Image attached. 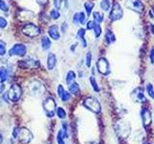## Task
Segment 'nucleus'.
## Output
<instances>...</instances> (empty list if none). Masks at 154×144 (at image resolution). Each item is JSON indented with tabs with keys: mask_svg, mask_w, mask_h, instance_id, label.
<instances>
[{
	"mask_svg": "<svg viewBox=\"0 0 154 144\" xmlns=\"http://www.w3.org/2000/svg\"><path fill=\"white\" fill-rule=\"evenodd\" d=\"M115 133L120 139H126L131 134V125L124 119H119L114 125Z\"/></svg>",
	"mask_w": 154,
	"mask_h": 144,
	"instance_id": "nucleus-1",
	"label": "nucleus"
},
{
	"mask_svg": "<svg viewBox=\"0 0 154 144\" xmlns=\"http://www.w3.org/2000/svg\"><path fill=\"white\" fill-rule=\"evenodd\" d=\"M13 136L17 138L22 144H28L32 141L33 134L27 128H17L16 127L13 131Z\"/></svg>",
	"mask_w": 154,
	"mask_h": 144,
	"instance_id": "nucleus-2",
	"label": "nucleus"
},
{
	"mask_svg": "<svg viewBox=\"0 0 154 144\" xmlns=\"http://www.w3.org/2000/svg\"><path fill=\"white\" fill-rule=\"evenodd\" d=\"M28 91L32 96H41L45 93V88L40 81L34 80L28 86Z\"/></svg>",
	"mask_w": 154,
	"mask_h": 144,
	"instance_id": "nucleus-3",
	"label": "nucleus"
},
{
	"mask_svg": "<svg viewBox=\"0 0 154 144\" xmlns=\"http://www.w3.org/2000/svg\"><path fill=\"white\" fill-rule=\"evenodd\" d=\"M42 108L45 110V112L48 117H53L55 115L57 110V105L55 100L52 97H47L42 102Z\"/></svg>",
	"mask_w": 154,
	"mask_h": 144,
	"instance_id": "nucleus-4",
	"label": "nucleus"
},
{
	"mask_svg": "<svg viewBox=\"0 0 154 144\" xmlns=\"http://www.w3.org/2000/svg\"><path fill=\"white\" fill-rule=\"evenodd\" d=\"M22 94V89L17 84H14L10 86L9 90L7 91V96L8 100H10L11 102H17L20 99Z\"/></svg>",
	"mask_w": 154,
	"mask_h": 144,
	"instance_id": "nucleus-5",
	"label": "nucleus"
},
{
	"mask_svg": "<svg viewBox=\"0 0 154 144\" xmlns=\"http://www.w3.org/2000/svg\"><path fill=\"white\" fill-rule=\"evenodd\" d=\"M83 106L86 109H88L89 110H91V112H93L94 113H99L101 110L100 103L95 98H93V97L86 98L83 102Z\"/></svg>",
	"mask_w": 154,
	"mask_h": 144,
	"instance_id": "nucleus-6",
	"label": "nucleus"
},
{
	"mask_svg": "<svg viewBox=\"0 0 154 144\" xmlns=\"http://www.w3.org/2000/svg\"><path fill=\"white\" fill-rule=\"evenodd\" d=\"M22 33L25 36L29 37V38H35L37 36H38L41 34V28H38L37 25L33 23H27L22 27Z\"/></svg>",
	"mask_w": 154,
	"mask_h": 144,
	"instance_id": "nucleus-7",
	"label": "nucleus"
},
{
	"mask_svg": "<svg viewBox=\"0 0 154 144\" xmlns=\"http://www.w3.org/2000/svg\"><path fill=\"white\" fill-rule=\"evenodd\" d=\"M123 16V10L120 6V4L115 3L113 5V8H111V11L109 14V18L111 21H118L122 19Z\"/></svg>",
	"mask_w": 154,
	"mask_h": 144,
	"instance_id": "nucleus-8",
	"label": "nucleus"
},
{
	"mask_svg": "<svg viewBox=\"0 0 154 144\" xmlns=\"http://www.w3.org/2000/svg\"><path fill=\"white\" fill-rule=\"evenodd\" d=\"M125 6L127 9L137 14H142L144 10V5L141 0H126Z\"/></svg>",
	"mask_w": 154,
	"mask_h": 144,
	"instance_id": "nucleus-9",
	"label": "nucleus"
},
{
	"mask_svg": "<svg viewBox=\"0 0 154 144\" xmlns=\"http://www.w3.org/2000/svg\"><path fill=\"white\" fill-rule=\"evenodd\" d=\"M96 68H97L98 72L100 74L107 76L110 74V64L108 60L106 58H99L98 61L96 62Z\"/></svg>",
	"mask_w": 154,
	"mask_h": 144,
	"instance_id": "nucleus-10",
	"label": "nucleus"
},
{
	"mask_svg": "<svg viewBox=\"0 0 154 144\" xmlns=\"http://www.w3.org/2000/svg\"><path fill=\"white\" fill-rule=\"evenodd\" d=\"M130 97H131V99L136 103L143 104L146 102V95H144L143 88H142L141 86L135 88L131 92V94H130Z\"/></svg>",
	"mask_w": 154,
	"mask_h": 144,
	"instance_id": "nucleus-11",
	"label": "nucleus"
},
{
	"mask_svg": "<svg viewBox=\"0 0 154 144\" xmlns=\"http://www.w3.org/2000/svg\"><path fill=\"white\" fill-rule=\"evenodd\" d=\"M26 51H27V48L24 44H22V43H16V44H14L13 47L9 50V56L23 57V56H25Z\"/></svg>",
	"mask_w": 154,
	"mask_h": 144,
	"instance_id": "nucleus-12",
	"label": "nucleus"
},
{
	"mask_svg": "<svg viewBox=\"0 0 154 144\" xmlns=\"http://www.w3.org/2000/svg\"><path fill=\"white\" fill-rule=\"evenodd\" d=\"M141 118L142 122L144 128H147L148 126H150L152 123V114L151 112L146 108H143L141 110Z\"/></svg>",
	"mask_w": 154,
	"mask_h": 144,
	"instance_id": "nucleus-13",
	"label": "nucleus"
},
{
	"mask_svg": "<svg viewBox=\"0 0 154 144\" xmlns=\"http://www.w3.org/2000/svg\"><path fill=\"white\" fill-rule=\"evenodd\" d=\"M18 65L22 69H31V68H36V67H38V61H35L34 59L28 58L27 60L19 61Z\"/></svg>",
	"mask_w": 154,
	"mask_h": 144,
	"instance_id": "nucleus-14",
	"label": "nucleus"
},
{
	"mask_svg": "<svg viewBox=\"0 0 154 144\" xmlns=\"http://www.w3.org/2000/svg\"><path fill=\"white\" fill-rule=\"evenodd\" d=\"M18 19L20 21H30L34 18L35 16V14H34L33 12L29 11V10H26V9H22L19 11L18 13Z\"/></svg>",
	"mask_w": 154,
	"mask_h": 144,
	"instance_id": "nucleus-15",
	"label": "nucleus"
},
{
	"mask_svg": "<svg viewBox=\"0 0 154 144\" xmlns=\"http://www.w3.org/2000/svg\"><path fill=\"white\" fill-rule=\"evenodd\" d=\"M57 94L61 98V100L64 101V102H67V101H69L70 98H71V93L69 92V91H66L62 85L58 86V88H57Z\"/></svg>",
	"mask_w": 154,
	"mask_h": 144,
	"instance_id": "nucleus-16",
	"label": "nucleus"
},
{
	"mask_svg": "<svg viewBox=\"0 0 154 144\" xmlns=\"http://www.w3.org/2000/svg\"><path fill=\"white\" fill-rule=\"evenodd\" d=\"M47 33L49 37L52 38V40H60V31H59V27L55 24H53V25H50L48 27V30H47Z\"/></svg>",
	"mask_w": 154,
	"mask_h": 144,
	"instance_id": "nucleus-17",
	"label": "nucleus"
},
{
	"mask_svg": "<svg viewBox=\"0 0 154 144\" xmlns=\"http://www.w3.org/2000/svg\"><path fill=\"white\" fill-rule=\"evenodd\" d=\"M57 64V58L54 53H49L47 55V60H46V65L48 70H53L55 68Z\"/></svg>",
	"mask_w": 154,
	"mask_h": 144,
	"instance_id": "nucleus-18",
	"label": "nucleus"
},
{
	"mask_svg": "<svg viewBox=\"0 0 154 144\" xmlns=\"http://www.w3.org/2000/svg\"><path fill=\"white\" fill-rule=\"evenodd\" d=\"M105 41L107 44H111V43H114L116 41V37L113 31H111L110 29H107V31L105 33Z\"/></svg>",
	"mask_w": 154,
	"mask_h": 144,
	"instance_id": "nucleus-19",
	"label": "nucleus"
},
{
	"mask_svg": "<svg viewBox=\"0 0 154 144\" xmlns=\"http://www.w3.org/2000/svg\"><path fill=\"white\" fill-rule=\"evenodd\" d=\"M41 45H42V50H45V51H47L48 49H50V47H51V40H50V38L45 36V37H42V40H41Z\"/></svg>",
	"mask_w": 154,
	"mask_h": 144,
	"instance_id": "nucleus-20",
	"label": "nucleus"
},
{
	"mask_svg": "<svg viewBox=\"0 0 154 144\" xmlns=\"http://www.w3.org/2000/svg\"><path fill=\"white\" fill-rule=\"evenodd\" d=\"M9 77V71L5 66L0 67V83H4L8 80Z\"/></svg>",
	"mask_w": 154,
	"mask_h": 144,
	"instance_id": "nucleus-21",
	"label": "nucleus"
},
{
	"mask_svg": "<svg viewBox=\"0 0 154 144\" xmlns=\"http://www.w3.org/2000/svg\"><path fill=\"white\" fill-rule=\"evenodd\" d=\"M69 86V91L71 93V94H78L80 92V86L79 85L76 83V82H72L71 84L69 85H67Z\"/></svg>",
	"mask_w": 154,
	"mask_h": 144,
	"instance_id": "nucleus-22",
	"label": "nucleus"
},
{
	"mask_svg": "<svg viewBox=\"0 0 154 144\" xmlns=\"http://www.w3.org/2000/svg\"><path fill=\"white\" fill-rule=\"evenodd\" d=\"M93 18H94V21L96 24H100L104 20V16L102 13L100 12H94L93 13Z\"/></svg>",
	"mask_w": 154,
	"mask_h": 144,
	"instance_id": "nucleus-23",
	"label": "nucleus"
},
{
	"mask_svg": "<svg viewBox=\"0 0 154 144\" xmlns=\"http://www.w3.org/2000/svg\"><path fill=\"white\" fill-rule=\"evenodd\" d=\"M94 7V2H91V1H87L84 4V8H85L87 16H90L91 14V12H93Z\"/></svg>",
	"mask_w": 154,
	"mask_h": 144,
	"instance_id": "nucleus-24",
	"label": "nucleus"
},
{
	"mask_svg": "<svg viewBox=\"0 0 154 144\" xmlns=\"http://www.w3.org/2000/svg\"><path fill=\"white\" fill-rule=\"evenodd\" d=\"M75 78H76L75 72H74V71H72V70H69V71L66 73V84H67V85L71 84L72 82H74V81H75Z\"/></svg>",
	"mask_w": 154,
	"mask_h": 144,
	"instance_id": "nucleus-25",
	"label": "nucleus"
},
{
	"mask_svg": "<svg viewBox=\"0 0 154 144\" xmlns=\"http://www.w3.org/2000/svg\"><path fill=\"white\" fill-rule=\"evenodd\" d=\"M100 8L103 12H108L111 10V1L110 0H101Z\"/></svg>",
	"mask_w": 154,
	"mask_h": 144,
	"instance_id": "nucleus-26",
	"label": "nucleus"
},
{
	"mask_svg": "<svg viewBox=\"0 0 154 144\" xmlns=\"http://www.w3.org/2000/svg\"><path fill=\"white\" fill-rule=\"evenodd\" d=\"M90 84L91 85V88H93V89L95 91V92H99V91H100V88H99L97 82H96V80H95V78H94V76H91L90 77Z\"/></svg>",
	"mask_w": 154,
	"mask_h": 144,
	"instance_id": "nucleus-27",
	"label": "nucleus"
},
{
	"mask_svg": "<svg viewBox=\"0 0 154 144\" xmlns=\"http://www.w3.org/2000/svg\"><path fill=\"white\" fill-rule=\"evenodd\" d=\"M56 139H57V143L58 144H66L65 142V136H64V133H63L62 130H60L59 132L57 134V136H56Z\"/></svg>",
	"mask_w": 154,
	"mask_h": 144,
	"instance_id": "nucleus-28",
	"label": "nucleus"
},
{
	"mask_svg": "<svg viewBox=\"0 0 154 144\" xmlns=\"http://www.w3.org/2000/svg\"><path fill=\"white\" fill-rule=\"evenodd\" d=\"M56 114H57V116L59 117L60 119H65L66 116V110H65L64 109H63L62 107L57 108V110H56Z\"/></svg>",
	"mask_w": 154,
	"mask_h": 144,
	"instance_id": "nucleus-29",
	"label": "nucleus"
},
{
	"mask_svg": "<svg viewBox=\"0 0 154 144\" xmlns=\"http://www.w3.org/2000/svg\"><path fill=\"white\" fill-rule=\"evenodd\" d=\"M61 16V14L59 12V10L57 9H53L50 11V17L52 19H54V20H57V19H59Z\"/></svg>",
	"mask_w": 154,
	"mask_h": 144,
	"instance_id": "nucleus-30",
	"label": "nucleus"
},
{
	"mask_svg": "<svg viewBox=\"0 0 154 144\" xmlns=\"http://www.w3.org/2000/svg\"><path fill=\"white\" fill-rule=\"evenodd\" d=\"M91 60H93L91 52V51H88V52L86 53V60H85L86 66H87V67H91Z\"/></svg>",
	"mask_w": 154,
	"mask_h": 144,
	"instance_id": "nucleus-31",
	"label": "nucleus"
},
{
	"mask_svg": "<svg viewBox=\"0 0 154 144\" xmlns=\"http://www.w3.org/2000/svg\"><path fill=\"white\" fill-rule=\"evenodd\" d=\"M146 92L149 95V97L154 100V88H153L152 84L149 83L146 85Z\"/></svg>",
	"mask_w": 154,
	"mask_h": 144,
	"instance_id": "nucleus-32",
	"label": "nucleus"
},
{
	"mask_svg": "<svg viewBox=\"0 0 154 144\" xmlns=\"http://www.w3.org/2000/svg\"><path fill=\"white\" fill-rule=\"evenodd\" d=\"M53 3H54L55 9L61 10V9H63V7H64L66 0H53Z\"/></svg>",
	"mask_w": 154,
	"mask_h": 144,
	"instance_id": "nucleus-33",
	"label": "nucleus"
},
{
	"mask_svg": "<svg viewBox=\"0 0 154 144\" xmlns=\"http://www.w3.org/2000/svg\"><path fill=\"white\" fill-rule=\"evenodd\" d=\"M94 36H95L96 38L100 37L101 33H102V29H101V27H100V24H96L95 23L94 28Z\"/></svg>",
	"mask_w": 154,
	"mask_h": 144,
	"instance_id": "nucleus-34",
	"label": "nucleus"
},
{
	"mask_svg": "<svg viewBox=\"0 0 154 144\" xmlns=\"http://www.w3.org/2000/svg\"><path fill=\"white\" fill-rule=\"evenodd\" d=\"M7 52V47L6 43H5L2 40H0V56H4Z\"/></svg>",
	"mask_w": 154,
	"mask_h": 144,
	"instance_id": "nucleus-35",
	"label": "nucleus"
},
{
	"mask_svg": "<svg viewBox=\"0 0 154 144\" xmlns=\"http://www.w3.org/2000/svg\"><path fill=\"white\" fill-rule=\"evenodd\" d=\"M87 23V14L83 12L79 13V24H86Z\"/></svg>",
	"mask_w": 154,
	"mask_h": 144,
	"instance_id": "nucleus-36",
	"label": "nucleus"
},
{
	"mask_svg": "<svg viewBox=\"0 0 154 144\" xmlns=\"http://www.w3.org/2000/svg\"><path fill=\"white\" fill-rule=\"evenodd\" d=\"M0 10L5 13L9 11V6L5 0H0Z\"/></svg>",
	"mask_w": 154,
	"mask_h": 144,
	"instance_id": "nucleus-37",
	"label": "nucleus"
},
{
	"mask_svg": "<svg viewBox=\"0 0 154 144\" xmlns=\"http://www.w3.org/2000/svg\"><path fill=\"white\" fill-rule=\"evenodd\" d=\"M94 25H95V22L94 20H90L86 23V28H87V30H94Z\"/></svg>",
	"mask_w": 154,
	"mask_h": 144,
	"instance_id": "nucleus-38",
	"label": "nucleus"
},
{
	"mask_svg": "<svg viewBox=\"0 0 154 144\" xmlns=\"http://www.w3.org/2000/svg\"><path fill=\"white\" fill-rule=\"evenodd\" d=\"M62 131H63V133H64V136H65V137L66 138H67V136H69V131H67V124L66 123V122H64L62 124Z\"/></svg>",
	"mask_w": 154,
	"mask_h": 144,
	"instance_id": "nucleus-39",
	"label": "nucleus"
},
{
	"mask_svg": "<svg viewBox=\"0 0 154 144\" xmlns=\"http://www.w3.org/2000/svg\"><path fill=\"white\" fill-rule=\"evenodd\" d=\"M86 35V30L84 28H80L78 31H77V38H84Z\"/></svg>",
	"mask_w": 154,
	"mask_h": 144,
	"instance_id": "nucleus-40",
	"label": "nucleus"
},
{
	"mask_svg": "<svg viewBox=\"0 0 154 144\" xmlns=\"http://www.w3.org/2000/svg\"><path fill=\"white\" fill-rule=\"evenodd\" d=\"M8 25V22L6 20V18L5 17H2V16H0V28L1 29H4V28H6Z\"/></svg>",
	"mask_w": 154,
	"mask_h": 144,
	"instance_id": "nucleus-41",
	"label": "nucleus"
},
{
	"mask_svg": "<svg viewBox=\"0 0 154 144\" xmlns=\"http://www.w3.org/2000/svg\"><path fill=\"white\" fill-rule=\"evenodd\" d=\"M72 21L75 24V25H78L79 24V13H75L73 17H72Z\"/></svg>",
	"mask_w": 154,
	"mask_h": 144,
	"instance_id": "nucleus-42",
	"label": "nucleus"
},
{
	"mask_svg": "<svg viewBox=\"0 0 154 144\" xmlns=\"http://www.w3.org/2000/svg\"><path fill=\"white\" fill-rule=\"evenodd\" d=\"M149 60H150L151 64L154 65V48H152L150 52H149Z\"/></svg>",
	"mask_w": 154,
	"mask_h": 144,
	"instance_id": "nucleus-43",
	"label": "nucleus"
},
{
	"mask_svg": "<svg viewBox=\"0 0 154 144\" xmlns=\"http://www.w3.org/2000/svg\"><path fill=\"white\" fill-rule=\"evenodd\" d=\"M67 23L66 22H64L62 24V26H61V31H62V33H66V31L67 30Z\"/></svg>",
	"mask_w": 154,
	"mask_h": 144,
	"instance_id": "nucleus-44",
	"label": "nucleus"
},
{
	"mask_svg": "<svg viewBox=\"0 0 154 144\" xmlns=\"http://www.w3.org/2000/svg\"><path fill=\"white\" fill-rule=\"evenodd\" d=\"M79 40H80V42H81L82 46H83L84 48H86V47H87V40H86L85 37H84V38H79Z\"/></svg>",
	"mask_w": 154,
	"mask_h": 144,
	"instance_id": "nucleus-45",
	"label": "nucleus"
},
{
	"mask_svg": "<svg viewBox=\"0 0 154 144\" xmlns=\"http://www.w3.org/2000/svg\"><path fill=\"white\" fill-rule=\"evenodd\" d=\"M37 2L40 5H42V6H45V4H47L48 0H37Z\"/></svg>",
	"mask_w": 154,
	"mask_h": 144,
	"instance_id": "nucleus-46",
	"label": "nucleus"
},
{
	"mask_svg": "<svg viewBox=\"0 0 154 144\" xmlns=\"http://www.w3.org/2000/svg\"><path fill=\"white\" fill-rule=\"evenodd\" d=\"M76 46H77V44H73V45H71V47H70V50H71L72 52H73V51L75 50Z\"/></svg>",
	"mask_w": 154,
	"mask_h": 144,
	"instance_id": "nucleus-47",
	"label": "nucleus"
},
{
	"mask_svg": "<svg viewBox=\"0 0 154 144\" xmlns=\"http://www.w3.org/2000/svg\"><path fill=\"white\" fill-rule=\"evenodd\" d=\"M85 144H98L96 141H88V142H86Z\"/></svg>",
	"mask_w": 154,
	"mask_h": 144,
	"instance_id": "nucleus-48",
	"label": "nucleus"
},
{
	"mask_svg": "<svg viewBox=\"0 0 154 144\" xmlns=\"http://www.w3.org/2000/svg\"><path fill=\"white\" fill-rule=\"evenodd\" d=\"M150 30H152V34L154 35V25H153V24H151V25H150Z\"/></svg>",
	"mask_w": 154,
	"mask_h": 144,
	"instance_id": "nucleus-49",
	"label": "nucleus"
},
{
	"mask_svg": "<svg viewBox=\"0 0 154 144\" xmlns=\"http://www.w3.org/2000/svg\"><path fill=\"white\" fill-rule=\"evenodd\" d=\"M3 142V136H2V134H0V144H2Z\"/></svg>",
	"mask_w": 154,
	"mask_h": 144,
	"instance_id": "nucleus-50",
	"label": "nucleus"
}]
</instances>
